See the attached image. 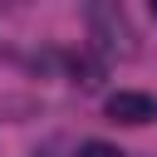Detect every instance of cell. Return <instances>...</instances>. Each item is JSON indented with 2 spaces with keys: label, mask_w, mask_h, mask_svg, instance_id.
Masks as SVG:
<instances>
[{
  "label": "cell",
  "mask_w": 157,
  "mask_h": 157,
  "mask_svg": "<svg viewBox=\"0 0 157 157\" xmlns=\"http://www.w3.org/2000/svg\"><path fill=\"white\" fill-rule=\"evenodd\" d=\"M88 20H93V39H98L108 54H123V59H128V54L137 49V44H132V25L123 20V10H108V5H98Z\"/></svg>",
  "instance_id": "cell-1"
},
{
  "label": "cell",
  "mask_w": 157,
  "mask_h": 157,
  "mask_svg": "<svg viewBox=\"0 0 157 157\" xmlns=\"http://www.w3.org/2000/svg\"><path fill=\"white\" fill-rule=\"evenodd\" d=\"M78 157H123V152H118L113 142H83V147H78Z\"/></svg>",
  "instance_id": "cell-3"
},
{
  "label": "cell",
  "mask_w": 157,
  "mask_h": 157,
  "mask_svg": "<svg viewBox=\"0 0 157 157\" xmlns=\"http://www.w3.org/2000/svg\"><path fill=\"white\" fill-rule=\"evenodd\" d=\"M103 108H108V118L123 123V128H142V123L157 118V98H152V93H137V88H118V93H108Z\"/></svg>",
  "instance_id": "cell-2"
},
{
  "label": "cell",
  "mask_w": 157,
  "mask_h": 157,
  "mask_svg": "<svg viewBox=\"0 0 157 157\" xmlns=\"http://www.w3.org/2000/svg\"><path fill=\"white\" fill-rule=\"evenodd\" d=\"M152 20H157V0H152Z\"/></svg>",
  "instance_id": "cell-4"
}]
</instances>
